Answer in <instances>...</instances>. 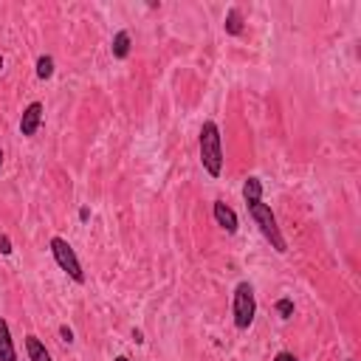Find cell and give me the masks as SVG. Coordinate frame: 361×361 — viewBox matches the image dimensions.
I'll list each match as a JSON object with an SVG mask.
<instances>
[{
	"label": "cell",
	"mask_w": 361,
	"mask_h": 361,
	"mask_svg": "<svg viewBox=\"0 0 361 361\" xmlns=\"http://www.w3.org/2000/svg\"><path fill=\"white\" fill-rule=\"evenodd\" d=\"M223 29H226V34H232V37H237V34H243V14H240V9H237V6H232V9L226 12Z\"/></svg>",
	"instance_id": "8fae6325"
},
{
	"label": "cell",
	"mask_w": 361,
	"mask_h": 361,
	"mask_svg": "<svg viewBox=\"0 0 361 361\" xmlns=\"http://www.w3.org/2000/svg\"><path fill=\"white\" fill-rule=\"evenodd\" d=\"M0 361H17V350H14V342H12V330H9V322L0 316Z\"/></svg>",
	"instance_id": "52a82bcc"
},
{
	"label": "cell",
	"mask_w": 361,
	"mask_h": 361,
	"mask_svg": "<svg viewBox=\"0 0 361 361\" xmlns=\"http://www.w3.org/2000/svg\"><path fill=\"white\" fill-rule=\"evenodd\" d=\"M116 361H130V358H127V356H119V358H116Z\"/></svg>",
	"instance_id": "ffe728a7"
},
{
	"label": "cell",
	"mask_w": 361,
	"mask_h": 361,
	"mask_svg": "<svg viewBox=\"0 0 361 361\" xmlns=\"http://www.w3.org/2000/svg\"><path fill=\"white\" fill-rule=\"evenodd\" d=\"M133 339L141 345V342H144V333H141V330H133Z\"/></svg>",
	"instance_id": "ac0fdd59"
},
{
	"label": "cell",
	"mask_w": 361,
	"mask_h": 361,
	"mask_svg": "<svg viewBox=\"0 0 361 361\" xmlns=\"http://www.w3.org/2000/svg\"><path fill=\"white\" fill-rule=\"evenodd\" d=\"M130 45H133L130 32H116V34H113V42H110V54H113L116 60H125V57L130 54Z\"/></svg>",
	"instance_id": "9c48e42d"
},
{
	"label": "cell",
	"mask_w": 361,
	"mask_h": 361,
	"mask_svg": "<svg viewBox=\"0 0 361 361\" xmlns=\"http://www.w3.org/2000/svg\"><path fill=\"white\" fill-rule=\"evenodd\" d=\"M3 158H6V155H3V150H0V170H3Z\"/></svg>",
	"instance_id": "d6986e66"
},
{
	"label": "cell",
	"mask_w": 361,
	"mask_h": 361,
	"mask_svg": "<svg viewBox=\"0 0 361 361\" xmlns=\"http://www.w3.org/2000/svg\"><path fill=\"white\" fill-rule=\"evenodd\" d=\"M347 361H353V358H347Z\"/></svg>",
	"instance_id": "44dd1931"
},
{
	"label": "cell",
	"mask_w": 361,
	"mask_h": 361,
	"mask_svg": "<svg viewBox=\"0 0 361 361\" xmlns=\"http://www.w3.org/2000/svg\"><path fill=\"white\" fill-rule=\"evenodd\" d=\"M232 314H234V327L249 330L257 316V297L251 282H237L234 297H232Z\"/></svg>",
	"instance_id": "7a4b0ae2"
},
{
	"label": "cell",
	"mask_w": 361,
	"mask_h": 361,
	"mask_svg": "<svg viewBox=\"0 0 361 361\" xmlns=\"http://www.w3.org/2000/svg\"><path fill=\"white\" fill-rule=\"evenodd\" d=\"M26 356H29V361H51V353L45 350V345L37 339L34 333L26 336Z\"/></svg>",
	"instance_id": "30bf717a"
},
{
	"label": "cell",
	"mask_w": 361,
	"mask_h": 361,
	"mask_svg": "<svg viewBox=\"0 0 361 361\" xmlns=\"http://www.w3.org/2000/svg\"><path fill=\"white\" fill-rule=\"evenodd\" d=\"M274 361H299V358H297L294 353H288V350H282V353H277V356H274Z\"/></svg>",
	"instance_id": "2e32d148"
},
{
	"label": "cell",
	"mask_w": 361,
	"mask_h": 361,
	"mask_svg": "<svg viewBox=\"0 0 361 361\" xmlns=\"http://www.w3.org/2000/svg\"><path fill=\"white\" fill-rule=\"evenodd\" d=\"M37 77H40L42 82L54 77V57H51V54H42V57L37 60Z\"/></svg>",
	"instance_id": "7c38bea8"
},
{
	"label": "cell",
	"mask_w": 361,
	"mask_h": 361,
	"mask_svg": "<svg viewBox=\"0 0 361 361\" xmlns=\"http://www.w3.org/2000/svg\"><path fill=\"white\" fill-rule=\"evenodd\" d=\"M51 254H54V260H57V266L74 279V282H85V271H82V262H79V257H77V251L71 249V243L65 237H51Z\"/></svg>",
	"instance_id": "277c9868"
},
{
	"label": "cell",
	"mask_w": 361,
	"mask_h": 361,
	"mask_svg": "<svg viewBox=\"0 0 361 361\" xmlns=\"http://www.w3.org/2000/svg\"><path fill=\"white\" fill-rule=\"evenodd\" d=\"M60 342H65V345L74 342V330H71L68 325H60Z\"/></svg>",
	"instance_id": "9a60e30c"
},
{
	"label": "cell",
	"mask_w": 361,
	"mask_h": 361,
	"mask_svg": "<svg viewBox=\"0 0 361 361\" xmlns=\"http://www.w3.org/2000/svg\"><path fill=\"white\" fill-rule=\"evenodd\" d=\"M14 249H12V240H9V234H0V254L3 257H9Z\"/></svg>",
	"instance_id": "5bb4252c"
},
{
	"label": "cell",
	"mask_w": 361,
	"mask_h": 361,
	"mask_svg": "<svg viewBox=\"0 0 361 361\" xmlns=\"http://www.w3.org/2000/svg\"><path fill=\"white\" fill-rule=\"evenodd\" d=\"M277 314H279L282 319H291V316H294V302L288 299V297H285V299H277Z\"/></svg>",
	"instance_id": "4fadbf2b"
},
{
	"label": "cell",
	"mask_w": 361,
	"mask_h": 361,
	"mask_svg": "<svg viewBox=\"0 0 361 361\" xmlns=\"http://www.w3.org/2000/svg\"><path fill=\"white\" fill-rule=\"evenodd\" d=\"M198 153H201V164L212 178H221L223 173V138H221V127L218 122H203L201 136H198Z\"/></svg>",
	"instance_id": "6da1fadb"
},
{
	"label": "cell",
	"mask_w": 361,
	"mask_h": 361,
	"mask_svg": "<svg viewBox=\"0 0 361 361\" xmlns=\"http://www.w3.org/2000/svg\"><path fill=\"white\" fill-rule=\"evenodd\" d=\"M212 212H214V221H218V226H221L223 232H229V234H237V226H240V221H237V212H234L229 203H223V201H214Z\"/></svg>",
	"instance_id": "8992f818"
},
{
	"label": "cell",
	"mask_w": 361,
	"mask_h": 361,
	"mask_svg": "<svg viewBox=\"0 0 361 361\" xmlns=\"http://www.w3.org/2000/svg\"><path fill=\"white\" fill-rule=\"evenodd\" d=\"M88 218H90V209H88V206H82V209H79V221H82V223H85V221H88Z\"/></svg>",
	"instance_id": "e0dca14e"
},
{
	"label": "cell",
	"mask_w": 361,
	"mask_h": 361,
	"mask_svg": "<svg viewBox=\"0 0 361 361\" xmlns=\"http://www.w3.org/2000/svg\"><path fill=\"white\" fill-rule=\"evenodd\" d=\"M243 198H246V206L249 209L262 201V181L257 175H249L246 178V184H243Z\"/></svg>",
	"instance_id": "ba28073f"
},
{
	"label": "cell",
	"mask_w": 361,
	"mask_h": 361,
	"mask_svg": "<svg viewBox=\"0 0 361 361\" xmlns=\"http://www.w3.org/2000/svg\"><path fill=\"white\" fill-rule=\"evenodd\" d=\"M42 102H32L26 110H23V116H20V136H26V138H32V136H37V130H40V125H42Z\"/></svg>",
	"instance_id": "5b68a950"
},
{
	"label": "cell",
	"mask_w": 361,
	"mask_h": 361,
	"mask_svg": "<svg viewBox=\"0 0 361 361\" xmlns=\"http://www.w3.org/2000/svg\"><path fill=\"white\" fill-rule=\"evenodd\" d=\"M249 214H251V221H254V226L262 232V237L271 243V249L277 251V254H285L288 251V243H285V237H282V232H279V226H277V214L271 212V206L269 203H254L251 209H249Z\"/></svg>",
	"instance_id": "3957f363"
}]
</instances>
